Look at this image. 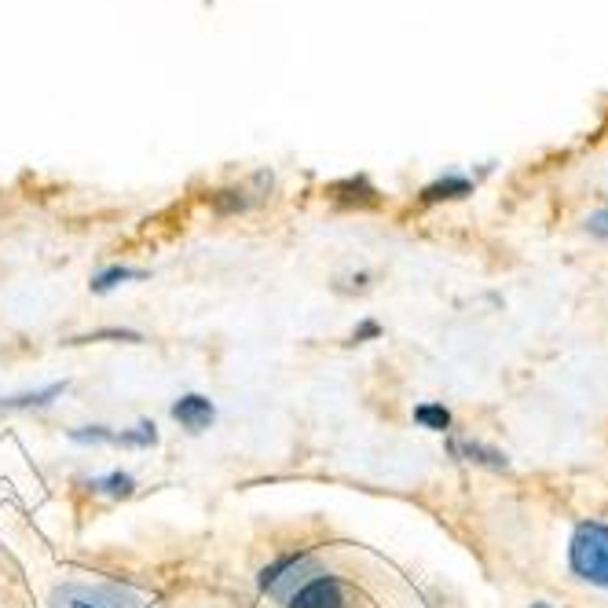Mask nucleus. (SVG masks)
Returning a JSON list of instances; mask_svg holds the SVG:
<instances>
[{
	"instance_id": "nucleus-12",
	"label": "nucleus",
	"mask_w": 608,
	"mask_h": 608,
	"mask_svg": "<svg viewBox=\"0 0 608 608\" xmlns=\"http://www.w3.org/2000/svg\"><path fill=\"white\" fill-rule=\"evenodd\" d=\"M415 421L432 432H443V429H451V410L440 407V404H421V407H415Z\"/></svg>"
},
{
	"instance_id": "nucleus-4",
	"label": "nucleus",
	"mask_w": 608,
	"mask_h": 608,
	"mask_svg": "<svg viewBox=\"0 0 608 608\" xmlns=\"http://www.w3.org/2000/svg\"><path fill=\"white\" fill-rule=\"evenodd\" d=\"M290 608H345L341 583L334 575H316L290 597Z\"/></svg>"
},
{
	"instance_id": "nucleus-1",
	"label": "nucleus",
	"mask_w": 608,
	"mask_h": 608,
	"mask_svg": "<svg viewBox=\"0 0 608 608\" xmlns=\"http://www.w3.org/2000/svg\"><path fill=\"white\" fill-rule=\"evenodd\" d=\"M568 561L579 579L594 586H608V525H601V520H583L572 536Z\"/></svg>"
},
{
	"instance_id": "nucleus-13",
	"label": "nucleus",
	"mask_w": 608,
	"mask_h": 608,
	"mask_svg": "<svg viewBox=\"0 0 608 608\" xmlns=\"http://www.w3.org/2000/svg\"><path fill=\"white\" fill-rule=\"evenodd\" d=\"M70 440H74V443H114L117 432L106 429V426H85V429H74Z\"/></svg>"
},
{
	"instance_id": "nucleus-7",
	"label": "nucleus",
	"mask_w": 608,
	"mask_h": 608,
	"mask_svg": "<svg viewBox=\"0 0 608 608\" xmlns=\"http://www.w3.org/2000/svg\"><path fill=\"white\" fill-rule=\"evenodd\" d=\"M67 393V382L34 389V393H19V396H0V410H30V407H48L52 399Z\"/></svg>"
},
{
	"instance_id": "nucleus-2",
	"label": "nucleus",
	"mask_w": 608,
	"mask_h": 608,
	"mask_svg": "<svg viewBox=\"0 0 608 608\" xmlns=\"http://www.w3.org/2000/svg\"><path fill=\"white\" fill-rule=\"evenodd\" d=\"M52 608H144V597L117 583H67L52 594Z\"/></svg>"
},
{
	"instance_id": "nucleus-3",
	"label": "nucleus",
	"mask_w": 608,
	"mask_h": 608,
	"mask_svg": "<svg viewBox=\"0 0 608 608\" xmlns=\"http://www.w3.org/2000/svg\"><path fill=\"white\" fill-rule=\"evenodd\" d=\"M316 564H312L308 553H301V558H279L275 564H268L264 572H260V586L271 594H279V597H290L301 590L308 579H316Z\"/></svg>"
},
{
	"instance_id": "nucleus-6",
	"label": "nucleus",
	"mask_w": 608,
	"mask_h": 608,
	"mask_svg": "<svg viewBox=\"0 0 608 608\" xmlns=\"http://www.w3.org/2000/svg\"><path fill=\"white\" fill-rule=\"evenodd\" d=\"M473 194V180L462 177V172H448V177L432 180L426 191H421V202H443V199H465Z\"/></svg>"
},
{
	"instance_id": "nucleus-14",
	"label": "nucleus",
	"mask_w": 608,
	"mask_h": 608,
	"mask_svg": "<svg viewBox=\"0 0 608 608\" xmlns=\"http://www.w3.org/2000/svg\"><path fill=\"white\" fill-rule=\"evenodd\" d=\"M586 227H590L594 235H601V238H608V210H597L590 221H586Z\"/></svg>"
},
{
	"instance_id": "nucleus-9",
	"label": "nucleus",
	"mask_w": 608,
	"mask_h": 608,
	"mask_svg": "<svg viewBox=\"0 0 608 608\" xmlns=\"http://www.w3.org/2000/svg\"><path fill=\"white\" fill-rule=\"evenodd\" d=\"M92 492H100V495H111V498H128L136 492V481L128 473L122 470H114V473H106V476H95V481H89Z\"/></svg>"
},
{
	"instance_id": "nucleus-8",
	"label": "nucleus",
	"mask_w": 608,
	"mask_h": 608,
	"mask_svg": "<svg viewBox=\"0 0 608 608\" xmlns=\"http://www.w3.org/2000/svg\"><path fill=\"white\" fill-rule=\"evenodd\" d=\"M451 454H459L465 462H481V465H492V470H506V454H498L484 443H470V440H451Z\"/></svg>"
},
{
	"instance_id": "nucleus-10",
	"label": "nucleus",
	"mask_w": 608,
	"mask_h": 608,
	"mask_svg": "<svg viewBox=\"0 0 608 608\" xmlns=\"http://www.w3.org/2000/svg\"><path fill=\"white\" fill-rule=\"evenodd\" d=\"M133 279H147V271H144V268H125V264H111V268H103L100 275L92 279V290H95V293H106V290L122 286V282H133Z\"/></svg>"
},
{
	"instance_id": "nucleus-16",
	"label": "nucleus",
	"mask_w": 608,
	"mask_h": 608,
	"mask_svg": "<svg viewBox=\"0 0 608 608\" xmlns=\"http://www.w3.org/2000/svg\"><path fill=\"white\" fill-rule=\"evenodd\" d=\"M531 608H550V605H542V601H539V605H531Z\"/></svg>"
},
{
	"instance_id": "nucleus-15",
	"label": "nucleus",
	"mask_w": 608,
	"mask_h": 608,
	"mask_svg": "<svg viewBox=\"0 0 608 608\" xmlns=\"http://www.w3.org/2000/svg\"><path fill=\"white\" fill-rule=\"evenodd\" d=\"M378 334H382V327H378L374 319H367V323H360V327H356L352 341H367V338H378Z\"/></svg>"
},
{
	"instance_id": "nucleus-5",
	"label": "nucleus",
	"mask_w": 608,
	"mask_h": 608,
	"mask_svg": "<svg viewBox=\"0 0 608 608\" xmlns=\"http://www.w3.org/2000/svg\"><path fill=\"white\" fill-rule=\"evenodd\" d=\"M172 418H177L188 432H202V429L213 426L216 407H213V399H205L199 393H188V396H180L177 404H172Z\"/></svg>"
},
{
	"instance_id": "nucleus-11",
	"label": "nucleus",
	"mask_w": 608,
	"mask_h": 608,
	"mask_svg": "<svg viewBox=\"0 0 608 608\" xmlns=\"http://www.w3.org/2000/svg\"><path fill=\"white\" fill-rule=\"evenodd\" d=\"M114 443H125V448H155V443H158V429H155V421H139V426L117 432Z\"/></svg>"
}]
</instances>
